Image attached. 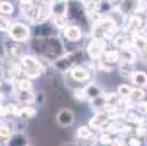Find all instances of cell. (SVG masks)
<instances>
[{
	"label": "cell",
	"instance_id": "4fadbf2b",
	"mask_svg": "<svg viewBox=\"0 0 147 146\" xmlns=\"http://www.w3.org/2000/svg\"><path fill=\"white\" fill-rule=\"evenodd\" d=\"M69 77L71 80L77 82V83H85V82L89 83L90 73H89V70H88L86 66H77V67H74V69H71L69 72Z\"/></svg>",
	"mask_w": 147,
	"mask_h": 146
},
{
	"label": "cell",
	"instance_id": "8992f818",
	"mask_svg": "<svg viewBox=\"0 0 147 146\" xmlns=\"http://www.w3.org/2000/svg\"><path fill=\"white\" fill-rule=\"evenodd\" d=\"M107 43L108 41H99V39L90 38L85 45V51L88 54V58L90 61H93V63L99 61L103 57L105 51H107Z\"/></svg>",
	"mask_w": 147,
	"mask_h": 146
},
{
	"label": "cell",
	"instance_id": "9a60e30c",
	"mask_svg": "<svg viewBox=\"0 0 147 146\" xmlns=\"http://www.w3.org/2000/svg\"><path fill=\"white\" fill-rule=\"evenodd\" d=\"M36 113H38V110L34 105H19L18 111H16V118L20 121H26V120L34 118L36 115Z\"/></svg>",
	"mask_w": 147,
	"mask_h": 146
},
{
	"label": "cell",
	"instance_id": "603a6c76",
	"mask_svg": "<svg viewBox=\"0 0 147 146\" xmlns=\"http://www.w3.org/2000/svg\"><path fill=\"white\" fill-rule=\"evenodd\" d=\"M118 70H119V75H121L122 77H127V79H131L133 73L136 72V70H134V65L125 63V61H119Z\"/></svg>",
	"mask_w": 147,
	"mask_h": 146
},
{
	"label": "cell",
	"instance_id": "4316f807",
	"mask_svg": "<svg viewBox=\"0 0 147 146\" xmlns=\"http://www.w3.org/2000/svg\"><path fill=\"white\" fill-rule=\"evenodd\" d=\"M93 129H90V126H80L76 130V139H90L93 137Z\"/></svg>",
	"mask_w": 147,
	"mask_h": 146
},
{
	"label": "cell",
	"instance_id": "2e32d148",
	"mask_svg": "<svg viewBox=\"0 0 147 146\" xmlns=\"http://www.w3.org/2000/svg\"><path fill=\"white\" fill-rule=\"evenodd\" d=\"M83 89H85V94H86L88 101L96 99V98H99V96H102V95H103L102 88L98 85L96 82H89V83H86V85L83 86Z\"/></svg>",
	"mask_w": 147,
	"mask_h": 146
},
{
	"label": "cell",
	"instance_id": "5bb4252c",
	"mask_svg": "<svg viewBox=\"0 0 147 146\" xmlns=\"http://www.w3.org/2000/svg\"><path fill=\"white\" fill-rule=\"evenodd\" d=\"M36 94L34 91H15V99L19 105H32L35 104Z\"/></svg>",
	"mask_w": 147,
	"mask_h": 146
},
{
	"label": "cell",
	"instance_id": "ab89813d",
	"mask_svg": "<svg viewBox=\"0 0 147 146\" xmlns=\"http://www.w3.org/2000/svg\"><path fill=\"white\" fill-rule=\"evenodd\" d=\"M61 146H77L76 142H67V143H63Z\"/></svg>",
	"mask_w": 147,
	"mask_h": 146
},
{
	"label": "cell",
	"instance_id": "f546056e",
	"mask_svg": "<svg viewBox=\"0 0 147 146\" xmlns=\"http://www.w3.org/2000/svg\"><path fill=\"white\" fill-rule=\"evenodd\" d=\"M114 140H115V136L111 134V133H108V132H102L98 136V142L102 143V145H105V146H111Z\"/></svg>",
	"mask_w": 147,
	"mask_h": 146
},
{
	"label": "cell",
	"instance_id": "44dd1931",
	"mask_svg": "<svg viewBox=\"0 0 147 146\" xmlns=\"http://www.w3.org/2000/svg\"><path fill=\"white\" fill-rule=\"evenodd\" d=\"M53 18L55 16H67V0H58L51 6Z\"/></svg>",
	"mask_w": 147,
	"mask_h": 146
},
{
	"label": "cell",
	"instance_id": "83f0119b",
	"mask_svg": "<svg viewBox=\"0 0 147 146\" xmlns=\"http://www.w3.org/2000/svg\"><path fill=\"white\" fill-rule=\"evenodd\" d=\"M89 102L92 104L93 110H96V113H99V111H103L105 105H107V104H108V99H107V94H103L102 96H99V98H96V99H92V101H89Z\"/></svg>",
	"mask_w": 147,
	"mask_h": 146
},
{
	"label": "cell",
	"instance_id": "836d02e7",
	"mask_svg": "<svg viewBox=\"0 0 147 146\" xmlns=\"http://www.w3.org/2000/svg\"><path fill=\"white\" fill-rule=\"evenodd\" d=\"M73 96H74V99H77V101H80V102L88 101L86 94H85V89H83V88H76V89H73Z\"/></svg>",
	"mask_w": 147,
	"mask_h": 146
},
{
	"label": "cell",
	"instance_id": "f1b7e54d",
	"mask_svg": "<svg viewBox=\"0 0 147 146\" xmlns=\"http://www.w3.org/2000/svg\"><path fill=\"white\" fill-rule=\"evenodd\" d=\"M15 13V6L10 0H5V2H0V15L5 16H12Z\"/></svg>",
	"mask_w": 147,
	"mask_h": 146
},
{
	"label": "cell",
	"instance_id": "ba28073f",
	"mask_svg": "<svg viewBox=\"0 0 147 146\" xmlns=\"http://www.w3.org/2000/svg\"><path fill=\"white\" fill-rule=\"evenodd\" d=\"M61 35H63V43L64 41H67V43H71V44H77V43H80V41L85 38V35H86V32L83 31L80 26H77V25H69L64 31L61 32Z\"/></svg>",
	"mask_w": 147,
	"mask_h": 146
},
{
	"label": "cell",
	"instance_id": "cb8c5ba5",
	"mask_svg": "<svg viewBox=\"0 0 147 146\" xmlns=\"http://www.w3.org/2000/svg\"><path fill=\"white\" fill-rule=\"evenodd\" d=\"M133 89H134V86L130 85V83H121V85H118V88H117L115 92H117L118 98H125V99H128L130 95L133 94Z\"/></svg>",
	"mask_w": 147,
	"mask_h": 146
},
{
	"label": "cell",
	"instance_id": "e0dca14e",
	"mask_svg": "<svg viewBox=\"0 0 147 146\" xmlns=\"http://www.w3.org/2000/svg\"><path fill=\"white\" fill-rule=\"evenodd\" d=\"M131 85L134 88L140 89H147V72L144 70H136L131 76Z\"/></svg>",
	"mask_w": 147,
	"mask_h": 146
},
{
	"label": "cell",
	"instance_id": "b9f144b4",
	"mask_svg": "<svg viewBox=\"0 0 147 146\" xmlns=\"http://www.w3.org/2000/svg\"><path fill=\"white\" fill-rule=\"evenodd\" d=\"M3 99H5V92H3L2 89H0V104L3 102Z\"/></svg>",
	"mask_w": 147,
	"mask_h": 146
},
{
	"label": "cell",
	"instance_id": "6da1fadb",
	"mask_svg": "<svg viewBox=\"0 0 147 146\" xmlns=\"http://www.w3.org/2000/svg\"><path fill=\"white\" fill-rule=\"evenodd\" d=\"M31 50L39 57L45 58L51 63L63 57L66 54L64 43L60 37H51V38H42V39H34L31 41Z\"/></svg>",
	"mask_w": 147,
	"mask_h": 146
},
{
	"label": "cell",
	"instance_id": "d590c367",
	"mask_svg": "<svg viewBox=\"0 0 147 146\" xmlns=\"http://www.w3.org/2000/svg\"><path fill=\"white\" fill-rule=\"evenodd\" d=\"M136 111L140 115H147V101H141L136 105Z\"/></svg>",
	"mask_w": 147,
	"mask_h": 146
},
{
	"label": "cell",
	"instance_id": "d6986e66",
	"mask_svg": "<svg viewBox=\"0 0 147 146\" xmlns=\"http://www.w3.org/2000/svg\"><path fill=\"white\" fill-rule=\"evenodd\" d=\"M6 146H29L28 136L24 132H15L6 142Z\"/></svg>",
	"mask_w": 147,
	"mask_h": 146
},
{
	"label": "cell",
	"instance_id": "9c48e42d",
	"mask_svg": "<svg viewBox=\"0 0 147 146\" xmlns=\"http://www.w3.org/2000/svg\"><path fill=\"white\" fill-rule=\"evenodd\" d=\"M143 29H144V20L141 15H133L127 18V22L124 26V32H127V35H136Z\"/></svg>",
	"mask_w": 147,
	"mask_h": 146
},
{
	"label": "cell",
	"instance_id": "60d3db41",
	"mask_svg": "<svg viewBox=\"0 0 147 146\" xmlns=\"http://www.w3.org/2000/svg\"><path fill=\"white\" fill-rule=\"evenodd\" d=\"M6 142H7V139H5L3 136H0V145H5L6 146Z\"/></svg>",
	"mask_w": 147,
	"mask_h": 146
},
{
	"label": "cell",
	"instance_id": "f6af8a7d",
	"mask_svg": "<svg viewBox=\"0 0 147 146\" xmlns=\"http://www.w3.org/2000/svg\"><path fill=\"white\" fill-rule=\"evenodd\" d=\"M35 2H36V0H34V3H35Z\"/></svg>",
	"mask_w": 147,
	"mask_h": 146
},
{
	"label": "cell",
	"instance_id": "f35d334b",
	"mask_svg": "<svg viewBox=\"0 0 147 146\" xmlns=\"http://www.w3.org/2000/svg\"><path fill=\"white\" fill-rule=\"evenodd\" d=\"M138 56L143 58V61H144V63L147 65V50H146V51H143V53H141V54H138Z\"/></svg>",
	"mask_w": 147,
	"mask_h": 146
},
{
	"label": "cell",
	"instance_id": "e575fe53",
	"mask_svg": "<svg viewBox=\"0 0 147 146\" xmlns=\"http://www.w3.org/2000/svg\"><path fill=\"white\" fill-rule=\"evenodd\" d=\"M125 143H127V146H141V145H143L141 137H138L137 134H136V136H130Z\"/></svg>",
	"mask_w": 147,
	"mask_h": 146
},
{
	"label": "cell",
	"instance_id": "30bf717a",
	"mask_svg": "<svg viewBox=\"0 0 147 146\" xmlns=\"http://www.w3.org/2000/svg\"><path fill=\"white\" fill-rule=\"evenodd\" d=\"M140 3H141V0H121V2L117 5L115 9L121 15H124L125 18H130V16L137 13Z\"/></svg>",
	"mask_w": 147,
	"mask_h": 146
},
{
	"label": "cell",
	"instance_id": "484cf974",
	"mask_svg": "<svg viewBox=\"0 0 147 146\" xmlns=\"http://www.w3.org/2000/svg\"><path fill=\"white\" fill-rule=\"evenodd\" d=\"M146 96H147V92H146V89H140V88H134L133 89V94L130 95V101L133 102V104H137L138 102H141V101H146Z\"/></svg>",
	"mask_w": 147,
	"mask_h": 146
},
{
	"label": "cell",
	"instance_id": "8d00e7d4",
	"mask_svg": "<svg viewBox=\"0 0 147 146\" xmlns=\"http://www.w3.org/2000/svg\"><path fill=\"white\" fill-rule=\"evenodd\" d=\"M6 58V45L0 41V61Z\"/></svg>",
	"mask_w": 147,
	"mask_h": 146
},
{
	"label": "cell",
	"instance_id": "277c9868",
	"mask_svg": "<svg viewBox=\"0 0 147 146\" xmlns=\"http://www.w3.org/2000/svg\"><path fill=\"white\" fill-rule=\"evenodd\" d=\"M19 63H20V67H22L24 76L29 77L31 80L39 77L41 75L44 73L42 61H41V58L38 56H35V54H25V56H22L20 60H19Z\"/></svg>",
	"mask_w": 147,
	"mask_h": 146
},
{
	"label": "cell",
	"instance_id": "4dcf8cb0",
	"mask_svg": "<svg viewBox=\"0 0 147 146\" xmlns=\"http://www.w3.org/2000/svg\"><path fill=\"white\" fill-rule=\"evenodd\" d=\"M12 26V20L9 16H5V15H0V32H9Z\"/></svg>",
	"mask_w": 147,
	"mask_h": 146
},
{
	"label": "cell",
	"instance_id": "74e56055",
	"mask_svg": "<svg viewBox=\"0 0 147 146\" xmlns=\"http://www.w3.org/2000/svg\"><path fill=\"white\" fill-rule=\"evenodd\" d=\"M19 6H26V5H34V0H18Z\"/></svg>",
	"mask_w": 147,
	"mask_h": 146
},
{
	"label": "cell",
	"instance_id": "7402d4cb",
	"mask_svg": "<svg viewBox=\"0 0 147 146\" xmlns=\"http://www.w3.org/2000/svg\"><path fill=\"white\" fill-rule=\"evenodd\" d=\"M102 58H103V60H107L108 63H111V65H114V66H115V65H119V61H121V57H119V50H117V48L107 50Z\"/></svg>",
	"mask_w": 147,
	"mask_h": 146
},
{
	"label": "cell",
	"instance_id": "5b68a950",
	"mask_svg": "<svg viewBox=\"0 0 147 146\" xmlns=\"http://www.w3.org/2000/svg\"><path fill=\"white\" fill-rule=\"evenodd\" d=\"M9 38L13 41V43H28V41L32 39V31L31 26L20 22V20H16V22H12V26L7 32Z\"/></svg>",
	"mask_w": 147,
	"mask_h": 146
},
{
	"label": "cell",
	"instance_id": "d4e9b609",
	"mask_svg": "<svg viewBox=\"0 0 147 146\" xmlns=\"http://www.w3.org/2000/svg\"><path fill=\"white\" fill-rule=\"evenodd\" d=\"M51 22H53V25L57 28V31H61V32L70 25V20H69L67 16H55V18L51 19Z\"/></svg>",
	"mask_w": 147,
	"mask_h": 146
},
{
	"label": "cell",
	"instance_id": "3957f363",
	"mask_svg": "<svg viewBox=\"0 0 147 146\" xmlns=\"http://www.w3.org/2000/svg\"><path fill=\"white\" fill-rule=\"evenodd\" d=\"M88 58V54L85 50H74V51H70V53H66L63 57H60L58 60H55L53 66L55 70L61 72V73H69L71 69L77 67V66H85Z\"/></svg>",
	"mask_w": 147,
	"mask_h": 146
},
{
	"label": "cell",
	"instance_id": "ee69618b",
	"mask_svg": "<svg viewBox=\"0 0 147 146\" xmlns=\"http://www.w3.org/2000/svg\"><path fill=\"white\" fill-rule=\"evenodd\" d=\"M0 2H5V0H0Z\"/></svg>",
	"mask_w": 147,
	"mask_h": 146
},
{
	"label": "cell",
	"instance_id": "7bdbcfd3",
	"mask_svg": "<svg viewBox=\"0 0 147 146\" xmlns=\"http://www.w3.org/2000/svg\"><path fill=\"white\" fill-rule=\"evenodd\" d=\"M3 85H5V82H3V79H2V77H0V89L3 88Z\"/></svg>",
	"mask_w": 147,
	"mask_h": 146
},
{
	"label": "cell",
	"instance_id": "ffe728a7",
	"mask_svg": "<svg viewBox=\"0 0 147 146\" xmlns=\"http://www.w3.org/2000/svg\"><path fill=\"white\" fill-rule=\"evenodd\" d=\"M119 57H121V61L136 65V61L138 58V53L133 48H124V50H119Z\"/></svg>",
	"mask_w": 147,
	"mask_h": 146
},
{
	"label": "cell",
	"instance_id": "7a4b0ae2",
	"mask_svg": "<svg viewBox=\"0 0 147 146\" xmlns=\"http://www.w3.org/2000/svg\"><path fill=\"white\" fill-rule=\"evenodd\" d=\"M67 18L71 25L80 26L86 34H90L93 25L89 20L86 6L80 0H67Z\"/></svg>",
	"mask_w": 147,
	"mask_h": 146
},
{
	"label": "cell",
	"instance_id": "8fae6325",
	"mask_svg": "<svg viewBox=\"0 0 147 146\" xmlns=\"http://www.w3.org/2000/svg\"><path fill=\"white\" fill-rule=\"evenodd\" d=\"M109 121H111V115L108 113L99 111V113H95V115L89 120V126L93 130H105Z\"/></svg>",
	"mask_w": 147,
	"mask_h": 146
},
{
	"label": "cell",
	"instance_id": "1f68e13d",
	"mask_svg": "<svg viewBox=\"0 0 147 146\" xmlns=\"http://www.w3.org/2000/svg\"><path fill=\"white\" fill-rule=\"evenodd\" d=\"M13 133H15V132H13L12 126H9V124H6V123H0V136H3L5 139L9 140V137H10Z\"/></svg>",
	"mask_w": 147,
	"mask_h": 146
},
{
	"label": "cell",
	"instance_id": "7c38bea8",
	"mask_svg": "<svg viewBox=\"0 0 147 146\" xmlns=\"http://www.w3.org/2000/svg\"><path fill=\"white\" fill-rule=\"evenodd\" d=\"M74 113L70 110V108H61L57 115H55V120H57V124L60 127H70L73 126L74 123Z\"/></svg>",
	"mask_w": 147,
	"mask_h": 146
},
{
	"label": "cell",
	"instance_id": "d6a6232c",
	"mask_svg": "<svg viewBox=\"0 0 147 146\" xmlns=\"http://www.w3.org/2000/svg\"><path fill=\"white\" fill-rule=\"evenodd\" d=\"M98 143V137L93 136L90 139H76V145L77 146H95Z\"/></svg>",
	"mask_w": 147,
	"mask_h": 146
},
{
	"label": "cell",
	"instance_id": "52a82bcc",
	"mask_svg": "<svg viewBox=\"0 0 147 146\" xmlns=\"http://www.w3.org/2000/svg\"><path fill=\"white\" fill-rule=\"evenodd\" d=\"M32 31V38L34 39H42V38H51V37H58L57 28L53 25V22H45V24H38L31 26Z\"/></svg>",
	"mask_w": 147,
	"mask_h": 146
},
{
	"label": "cell",
	"instance_id": "ac0fdd59",
	"mask_svg": "<svg viewBox=\"0 0 147 146\" xmlns=\"http://www.w3.org/2000/svg\"><path fill=\"white\" fill-rule=\"evenodd\" d=\"M13 83L15 91H32V80L24 75H20L10 80Z\"/></svg>",
	"mask_w": 147,
	"mask_h": 146
}]
</instances>
